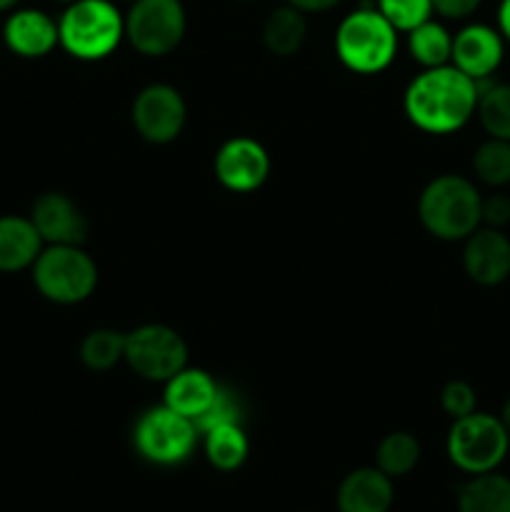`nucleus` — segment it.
Returning <instances> with one entry per match:
<instances>
[{
  "label": "nucleus",
  "mask_w": 510,
  "mask_h": 512,
  "mask_svg": "<svg viewBox=\"0 0 510 512\" xmlns=\"http://www.w3.org/2000/svg\"><path fill=\"white\" fill-rule=\"evenodd\" d=\"M478 108V83L455 68H425L405 88L403 110L423 133L448 135L468 125Z\"/></svg>",
  "instance_id": "nucleus-1"
},
{
  "label": "nucleus",
  "mask_w": 510,
  "mask_h": 512,
  "mask_svg": "<svg viewBox=\"0 0 510 512\" xmlns=\"http://www.w3.org/2000/svg\"><path fill=\"white\" fill-rule=\"evenodd\" d=\"M418 218L433 238L465 240L483 225V195L465 175H438L420 193Z\"/></svg>",
  "instance_id": "nucleus-2"
},
{
  "label": "nucleus",
  "mask_w": 510,
  "mask_h": 512,
  "mask_svg": "<svg viewBox=\"0 0 510 512\" xmlns=\"http://www.w3.org/2000/svg\"><path fill=\"white\" fill-rule=\"evenodd\" d=\"M60 45L78 60H103L125 38V18L110 0H75L58 20Z\"/></svg>",
  "instance_id": "nucleus-3"
},
{
  "label": "nucleus",
  "mask_w": 510,
  "mask_h": 512,
  "mask_svg": "<svg viewBox=\"0 0 510 512\" xmlns=\"http://www.w3.org/2000/svg\"><path fill=\"white\" fill-rule=\"evenodd\" d=\"M398 30L383 18L378 8L353 10L345 15L335 33V53L340 63L358 75L383 73L398 50Z\"/></svg>",
  "instance_id": "nucleus-4"
},
{
  "label": "nucleus",
  "mask_w": 510,
  "mask_h": 512,
  "mask_svg": "<svg viewBox=\"0 0 510 512\" xmlns=\"http://www.w3.org/2000/svg\"><path fill=\"white\" fill-rule=\"evenodd\" d=\"M33 283L50 303H83L98 285V265L83 245H48L33 263Z\"/></svg>",
  "instance_id": "nucleus-5"
},
{
  "label": "nucleus",
  "mask_w": 510,
  "mask_h": 512,
  "mask_svg": "<svg viewBox=\"0 0 510 512\" xmlns=\"http://www.w3.org/2000/svg\"><path fill=\"white\" fill-rule=\"evenodd\" d=\"M445 450L455 468L465 475H480L500 468V463L508 458L510 438L498 415L475 410L465 418L453 420Z\"/></svg>",
  "instance_id": "nucleus-6"
},
{
  "label": "nucleus",
  "mask_w": 510,
  "mask_h": 512,
  "mask_svg": "<svg viewBox=\"0 0 510 512\" xmlns=\"http://www.w3.org/2000/svg\"><path fill=\"white\" fill-rule=\"evenodd\" d=\"M188 18L180 0H135L125 15V38L145 58L173 53L185 38Z\"/></svg>",
  "instance_id": "nucleus-7"
},
{
  "label": "nucleus",
  "mask_w": 510,
  "mask_h": 512,
  "mask_svg": "<svg viewBox=\"0 0 510 512\" xmlns=\"http://www.w3.org/2000/svg\"><path fill=\"white\" fill-rule=\"evenodd\" d=\"M125 363L143 380L168 383L188 365V345L183 335L168 325H140L125 333Z\"/></svg>",
  "instance_id": "nucleus-8"
},
{
  "label": "nucleus",
  "mask_w": 510,
  "mask_h": 512,
  "mask_svg": "<svg viewBox=\"0 0 510 512\" xmlns=\"http://www.w3.org/2000/svg\"><path fill=\"white\" fill-rule=\"evenodd\" d=\"M135 450L153 465H178L190 458L198 443L193 420L175 413L168 405L145 410L135 423Z\"/></svg>",
  "instance_id": "nucleus-9"
},
{
  "label": "nucleus",
  "mask_w": 510,
  "mask_h": 512,
  "mask_svg": "<svg viewBox=\"0 0 510 512\" xmlns=\"http://www.w3.org/2000/svg\"><path fill=\"white\" fill-rule=\"evenodd\" d=\"M135 130L145 143L168 145L183 133L188 120V105L178 88L168 83L145 85L130 108Z\"/></svg>",
  "instance_id": "nucleus-10"
},
{
  "label": "nucleus",
  "mask_w": 510,
  "mask_h": 512,
  "mask_svg": "<svg viewBox=\"0 0 510 512\" xmlns=\"http://www.w3.org/2000/svg\"><path fill=\"white\" fill-rule=\"evenodd\" d=\"M270 155L258 140L235 135L215 153V178L233 193H253L268 180Z\"/></svg>",
  "instance_id": "nucleus-11"
},
{
  "label": "nucleus",
  "mask_w": 510,
  "mask_h": 512,
  "mask_svg": "<svg viewBox=\"0 0 510 512\" xmlns=\"http://www.w3.org/2000/svg\"><path fill=\"white\" fill-rule=\"evenodd\" d=\"M463 268L473 283L498 288L510 278V238L500 228L480 225L465 238Z\"/></svg>",
  "instance_id": "nucleus-12"
},
{
  "label": "nucleus",
  "mask_w": 510,
  "mask_h": 512,
  "mask_svg": "<svg viewBox=\"0 0 510 512\" xmlns=\"http://www.w3.org/2000/svg\"><path fill=\"white\" fill-rule=\"evenodd\" d=\"M30 220L48 245H83L88 240L90 225L83 210L65 193H43L30 208Z\"/></svg>",
  "instance_id": "nucleus-13"
},
{
  "label": "nucleus",
  "mask_w": 510,
  "mask_h": 512,
  "mask_svg": "<svg viewBox=\"0 0 510 512\" xmlns=\"http://www.w3.org/2000/svg\"><path fill=\"white\" fill-rule=\"evenodd\" d=\"M505 55V40L500 30L485 23H470L453 35V53L450 63L463 70L475 83L490 80V75L500 68Z\"/></svg>",
  "instance_id": "nucleus-14"
},
{
  "label": "nucleus",
  "mask_w": 510,
  "mask_h": 512,
  "mask_svg": "<svg viewBox=\"0 0 510 512\" xmlns=\"http://www.w3.org/2000/svg\"><path fill=\"white\" fill-rule=\"evenodd\" d=\"M393 500V478L378 468H358L338 485L335 508L338 512H390Z\"/></svg>",
  "instance_id": "nucleus-15"
},
{
  "label": "nucleus",
  "mask_w": 510,
  "mask_h": 512,
  "mask_svg": "<svg viewBox=\"0 0 510 512\" xmlns=\"http://www.w3.org/2000/svg\"><path fill=\"white\" fill-rule=\"evenodd\" d=\"M3 38L5 45L20 58H43L60 43L58 23L35 8L15 10L5 20Z\"/></svg>",
  "instance_id": "nucleus-16"
},
{
  "label": "nucleus",
  "mask_w": 510,
  "mask_h": 512,
  "mask_svg": "<svg viewBox=\"0 0 510 512\" xmlns=\"http://www.w3.org/2000/svg\"><path fill=\"white\" fill-rule=\"evenodd\" d=\"M218 390L220 385L215 383L205 370L188 368V365H185L180 373H175L173 378L165 383L163 405H168L170 410L185 415V418L195 423V420L213 405Z\"/></svg>",
  "instance_id": "nucleus-17"
},
{
  "label": "nucleus",
  "mask_w": 510,
  "mask_h": 512,
  "mask_svg": "<svg viewBox=\"0 0 510 512\" xmlns=\"http://www.w3.org/2000/svg\"><path fill=\"white\" fill-rule=\"evenodd\" d=\"M43 250V238L33 220L23 215L0 218V273H18L30 268Z\"/></svg>",
  "instance_id": "nucleus-18"
},
{
  "label": "nucleus",
  "mask_w": 510,
  "mask_h": 512,
  "mask_svg": "<svg viewBox=\"0 0 510 512\" xmlns=\"http://www.w3.org/2000/svg\"><path fill=\"white\" fill-rule=\"evenodd\" d=\"M305 38H308V20H305L303 10L288 3L270 10L263 23V45L268 48V53L278 55V58H290L303 48Z\"/></svg>",
  "instance_id": "nucleus-19"
},
{
  "label": "nucleus",
  "mask_w": 510,
  "mask_h": 512,
  "mask_svg": "<svg viewBox=\"0 0 510 512\" xmlns=\"http://www.w3.org/2000/svg\"><path fill=\"white\" fill-rule=\"evenodd\" d=\"M458 512H510V478L498 470L470 475L458 490Z\"/></svg>",
  "instance_id": "nucleus-20"
},
{
  "label": "nucleus",
  "mask_w": 510,
  "mask_h": 512,
  "mask_svg": "<svg viewBox=\"0 0 510 512\" xmlns=\"http://www.w3.org/2000/svg\"><path fill=\"white\" fill-rule=\"evenodd\" d=\"M205 435V458L213 465L215 470H223V473H233L240 465L248 460L250 443L245 430L240 428V423L230 425H218V428L208 430Z\"/></svg>",
  "instance_id": "nucleus-21"
},
{
  "label": "nucleus",
  "mask_w": 510,
  "mask_h": 512,
  "mask_svg": "<svg viewBox=\"0 0 510 512\" xmlns=\"http://www.w3.org/2000/svg\"><path fill=\"white\" fill-rule=\"evenodd\" d=\"M420 463V443L408 430L388 433L375 448V468L388 478H403Z\"/></svg>",
  "instance_id": "nucleus-22"
},
{
  "label": "nucleus",
  "mask_w": 510,
  "mask_h": 512,
  "mask_svg": "<svg viewBox=\"0 0 510 512\" xmlns=\"http://www.w3.org/2000/svg\"><path fill=\"white\" fill-rule=\"evenodd\" d=\"M475 115L488 138L510 140V83L480 80Z\"/></svg>",
  "instance_id": "nucleus-23"
},
{
  "label": "nucleus",
  "mask_w": 510,
  "mask_h": 512,
  "mask_svg": "<svg viewBox=\"0 0 510 512\" xmlns=\"http://www.w3.org/2000/svg\"><path fill=\"white\" fill-rule=\"evenodd\" d=\"M408 50L415 63L423 68H440V65L450 63L453 35L435 20H425L423 25L408 33Z\"/></svg>",
  "instance_id": "nucleus-24"
},
{
  "label": "nucleus",
  "mask_w": 510,
  "mask_h": 512,
  "mask_svg": "<svg viewBox=\"0 0 510 512\" xmlns=\"http://www.w3.org/2000/svg\"><path fill=\"white\" fill-rule=\"evenodd\" d=\"M473 175L488 188L510 185V140L488 138L473 153Z\"/></svg>",
  "instance_id": "nucleus-25"
},
{
  "label": "nucleus",
  "mask_w": 510,
  "mask_h": 512,
  "mask_svg": "<svg viewBox=\"0 0 510 512\" xmlns=\"http://www.w3.org/2000/svg\"><path fill=\"white\" fill-rule=\"evenodd\" d=\"M80 360L88 370L105 373L125 360V333L110 328H98L88 333L80 343Z\"/></svg>",
  "instance_id": "nucleus-26"
},
{
  "label": "nucleus",
  "mask_w": 510,
  "mask_h": 512,
  "mask_svg": "<svg viewBox=\"0 0 510 512\" xmlns=\"http://www.w3.org/2000/svg\"><path fill=\"white\" fill-rule=\"evenodd\" d=\"M378 10L395 30L410 33L433 15V0H378Z\"/></svg>",
  "instance_id": "nucleus-27"
},
{
  "label": "nucleus",
  "mask_w": 510,
  "mask_h": 512,
  "mask_svg": "<svg viewBox=\"0 0 510 512\" xmlns=\"http://www.w3.org/2000/svg\"><path fill=\"white\" fill-rule=\"evenodd\" d=\"M230 423H240V403L233 393L220 388L218 395H215L213 405L195 420V430L198 435L208 433V430L218 428V425H230Z\"/></svg>",
  "instance_id": "nucleus-28"
},
{
  "label": "nucleus",
  "mask_w": 510,
  "mask_h": 512,
  "mask_svg": "<svg viewBox=\"0 0 510 512\" xmlns=\"http://www.w3.org/2000/svg\"><path fill=\"white\" fill-rule=\"evenodd\" d=\"M475 403H478V398H475L473 385H468L465 380H450L440 390V405L453 420L475 413Z\"/></svg>",
  "instance_id": "nucleus-29"
},
{
  "label": "nucleus",
  "mask_w": 510,
  "mask_h": 512,
  "mask_svg": "<svg viewBox=\"0 0 510 512\" xmlns=\"http://www.w3.org/2000/svg\"><path fill=\"white\" fill-rule=\"evenodd\" d=\"M483 225L500 230L510 225V195L495 193L483 198Z\"/></svg>",
  "instance_id": "nucleus-30"
},
{
  "label": "nucleus",
  "mask_w": 510,
  "mask_h": 512,
  "mask_svg": "<svg viewBox=\"0 0 510 512\" xmlns=\"http://www.w3.org/2000/svg\"><path fill=\"white\" fill-rule=\"evenodd\" d=\"M483 0H433V10L448 20H463L480 8Z\"/></svg>",
  "instance_id": "nucleus-31"
},
{
  "label": "nucleus",
  "mask_w": 510,
  "mask_h": 512,
  "mask_svg": "<svg viewBox=\"0 0 510 512\" xmlns=\"http://www.w3.org/2000/svg\"><path fill=\"white\" fill-rule=\"evenodd\" d=\"M285 3L293 5V8H298V10H303V13H325V10L335 8L340 0H285Z\"/></svg>",
  "instance_id": "nucleus-32"
},
{
  "label": "nucleus",
  "mask_w": 510,
  "mask_h": 512,
  "mask_svg": "<svg viewBox=\"0 0 510 512\" xmlns=\"http://www.w3.org/2000/svg\"><path fill=\"white\" fill-rule=\"evenodd\" d=\"M498 30L503 40L510 43V0H500L498 5Z\"/></svg>",
  "instance_id": "nucleus-33"
},
{
  "label": "nucleus",
  "mask_w": 510,
  "mask_h": 512,
  "mask_svg": "<svg viewBox=\"0 0 510 512\" xmlns=\"http://www.w3.org/2000/svg\"><path fill=\"white\" fill-rule=\"evenodd\" d=\"M498 418H500V423H503L505 433H508V438H510V398L503 403V410H500Z\"/></svg>",
  "instance_id": "nucleus-34"
},
{
  "label": "nucleus",
  "mask_w": 510,
  "mask_h": 512,
  "mask_svg": "<svg viewBox=\"0 0 510 512\" xmlns=\"http://www.w3.org/2000/svg\"><path fill=\"white\" fill-rule=\"evenodd\" d=\"M20 0H0V13H3V10H10L13 8V5H18Z\"/></svg>",
  "instance_id": "nucleus-35"
},
{
  "label": "nucleus",
  "mask_w": 510,
  "mask_h": 512,
  "mask_svg": "<svg viewBox=\"0 0 510 512\" xmlns=\"http://www.w3.org/2000/svg\"><path fill=\"white\" fill-rule=\"evenodd\" d=\"M60 3H75V0H60Z\"/></svg>",
  "instance_id": "nucleus-36"
},
{
  "label": "nucleus",
  "mask_w": 510,
  "mask_h": 512,
  "mask_svg": "<svg viewBox=\"0 0 510 512\" xmlns=\"http://www.w3.org/2000/svg\"><path fill=\"white\" fill-rule=\"evenodd\" d=\"M238 3H253V0H238Z\"/></svg>",
  "instance_id": "nucleus-37"
},
{
  "label": "nucleus",
  "mask_w": 510,
  "mask_h": 512,
  "mask_svg": "<svg viewBox=\"0 0 510 512\" xmlns=\"http://www.w3.org/2000/svg\"><path fill=\"white\" fill-rule=\"evenodd\" d=\"M125 3H135V0H125Z\"/></svg>",
  "instance_id": "nucleus-38"
}]
</instances>
